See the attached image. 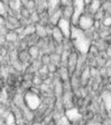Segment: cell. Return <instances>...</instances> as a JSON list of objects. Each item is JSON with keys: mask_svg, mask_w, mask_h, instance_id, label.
<instances>
[{"mask_svg": "<svg viewBox=\"0 0 111 125\" xmlns=\"http://www.w3.org/2000/svg\"><path fill=\"white\" fill-rule=\"evenodd\" d=\"M70 39L72 40V44H73L74 48L79 52L85 55L90 52V48H91L90 39L87 38V36L83 32L82 29H80L79 27L72 26V35Z\"/></svg>", "mask_w": 111, "mask_h": 125, "instance_id": "6da1fadb", "label": "cell"}, {"mask_svg": "<svg viewBox=\"0 0 111 125\" xmlns=\"http://www.w3.org/2000/svg\"><path fill=\"white\" fill-rule=\"evenodd\" d=\"M24 102L26 106L28 107V109L30 111H36L39 108L42 101L40 97L38 96V93H33V91L26 92V94L24 95Z\"/></svg>", "mask_w": 111, "mask_h": 125, "instance_id": "7a4b0ae2", "label": "cell"}, {"mask_svg": "<svg viewBox=\"0 0 111 125\" xmlns=\"http://www.w3.org/2000/svg\"><path fill=\"white\" fill-rule=\"evenodd\" d=\"M57 28L62 31V34L64 35L65 38H71L72 35V23L70 19H66L62 17L57 23Z\"/></svg>", "mask_w": 111, "mask_h": 125, "instance_id": "3957f363", "label": "cell"}, {"mask_svg": "<svg viewBox=\"0 0 111 125\" xmlns=\"http://www.w3.org/2000/svg\"><path fill=\"white\" fill-rule=\"evenodd\" d=\"M94 22L95 21L93 20L92 17L86 16V15H82L79 20L77 26H79L80 29H82V30H89L90 28H92V27L94 26Z\"/></svg>", "mask_w": 111, "mask_h": 125, "instance_id": "277c9868", "label": "cell"}, {"mask_svg": "<svg viewBox=\"0 0 111 125\" xmlns=\"http://www.w3.org/2000/svg\"><path fill=\"white\" fill-rule=\"evenodd\" d=\"M65 116L67 117V120L71 123H77L81 118H82V115L79 112V109L76 107H72L65 111Z\"/></svg>", "mask_w": 111, "mask_h": 125, "instance_id": "5b68a950", "label": "cell"}, {"mask_svg": "<svg viewBox=\"0 0 111 125\" xmlns=\"http://www.w3.org/2000/svg\"><path fill=\"white\" fill-rule=\"evenodd\" d=\"M76 62H77V56L75 52H70L69 58H67V69L70 73H72L75 67H76Z\"/></svg>", "mask_w": 111, "mask_h": 125, "instance_id": "8992f818", "label": "cell"}, {"mask_svg": "<svg viewBox=\"0 0 111 125\" xmlns=\"http://www.w3.org/2000/svg\"><path fill=\"white\" fill-rule=\"evenodd\" d=\"M102 101H103V104H104V107H106L109 116H111V94L108 93V92L103 93Z\"/></svg>", "mask_w": 111, "mask_h": 125, "instance_id": "52a82bcc", "label": "cell"}, {"mask_svg": "<svg viewBox=\"0 0 111 125\" xmlns=\"http://www.w3.org/2000/svg\"><path fill=\"white\" fill-rule=\"evenodd\" d=\"M52 36H53V39L54 42H57V44H61L62 42H63V39L65 38L64 37V35L62 34V31L60 30L58 28H53V30H52Z\"/></svg>", "mask_w": 111, "mask_h": 125, "instance_id": "ba28073f", "label": "cell"}, {"mask_svg": "<svg viewBox=\"0 0 111 125\" xmlns=\"http://www.w3.org/2000/svg\"><path fill=\"white\" fill-rule=\"evenodd\" d=\"M6 125H18V122L16 120V116L13 113H10V114L7 115L6 117Z\"/></svg>", "mask_w": 111, "mask_h": 125, "instance_id": "9c48e42d", "label": "cell"}, {"mask_svg": "<svg viewBox=\"0 0 111 125\" xmlns=\"http://www.w3.org/2000/svg\"><path fill=\"white\" fill-rule=\"evenodd\" d=\"M17 38H18V35H17V32H15V31H9V32H7V35H6L7 42H16Z\"/></svg>", "mask_w": 111, "mask_h": 125, "instance_id": "30bf717a", "label": "cell"}, {"mask_svg": "<svg viewBox=\"0 0 111 125\" xmlns=\"http://www.w3.org/2000/svg\"><path fill=\"white\" fill-rule=\"evenodd\" d=\"M28 52H29V55H30V57L32 58H36V57H38L39 49H38L36 46H32V47H29Z\"/></svg>", "mask_w": 111, "mask_h": 125, "instance_id": "8fae6325", "label": "cell"}, {"mask_svg": "<svg viewBox=\"0 0 111 125\" xmlns=\"http://www.w3.org/2000/svg\"><path fill=\"white\" fill-rule=\"evenodd\" d=\"M103 25H104L106 27L111 26V16H108V17L104 18V20H103Z\"/></svg>", "mask_w": 111, "mask_h": 125, "instance_id": "7c38bea8", "label": "cell"}, {"mask_svg": "<svg viewBox=\"0 0 111 125\" xmlns=\"http://www.w3.org/2000/svg\"><path fill=\"white\" fill-rule=\"evenodd\" d=\"M28 10H29L28 8H23V9H21V13H23V16H24L25 18H29V16H30Z\"/></svg>", "mask_w": 111, "mask_h": 125, "instance_id": "4fadbf2b", "label": "cell"}, {"mask_svg": "<svg viewBox=\"0 0 111 125\" xmlns=\"http://www.w3.org/2000/svg\"><path fill=\"white\" fill-rule=\"evenodd\" d=\"M104 42H106L108 45H111V35H108V36L104 38Z\"/></svg>", "mask_w": 111, "mask_h": 125, "instance_id": "5bb4252c", "label": "cell"}, {"mask_svg": "<svg viewBox=\"0 0 111 125\" xmlns=\"http://www.w3.org/2000/svg\"><path fill=\"white\" fill-rule=\"evenodd\" d=\"M6 48H1V57H3V56H5L6 55Z\"/></svg>", "mask_w": 111, "mask_h": 125, "instance_id": "9a60e30c", "label": "cell"}, {"mask_svg": "<svg viewBox=\"0 0 111 125\" xmlns=\"http://www.w3.org/2000/svg\"><path fill=\"white\" fill-rule=\"evenodd\" d=\"M33 125H40V124H39V123H37V122H35V123H34V124H33Z\"/></svg>", "mask_w": 111, "mask_h": 125, "instance_id": "2e32d148", "label": "cell"}]
</instances>
